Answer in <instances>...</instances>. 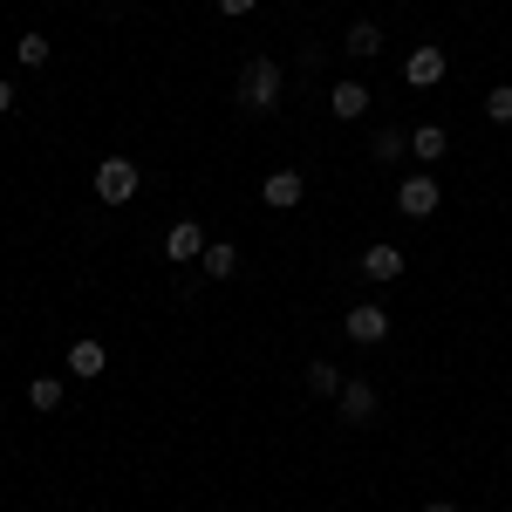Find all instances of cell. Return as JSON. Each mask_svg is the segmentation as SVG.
I'll return each mask as SVG.
<instances>
[{"instance_id":"obj_21","label":"cell","mask_w":512,"mask_h":512,"mask_svg":"<svg viewBox=\"0 0 512 512\" xmlns=\"http://www.w3.org/2000/svg\"><path fill=\"white\" fill-rule=\"evenodd\" d=\"M7 110H14V82L0 76V117H7Z\"/></svg>"},{"instance_id":"obj_4","label":"cell","mask_w":512,"mask_h":512,"mask_svg":"<svg viewBox=\"0 0 512 512\" xmlns=\"http://www.w3.org/2000/svg\"><path fill=\"white\" fill-rule=\"evenodd\" d=\"M396 212H403V219H431L437 212V178H403V185H396Z\"/></svg>"},{"instance_id":"obj_18","label":"cell","mask_w":512,"mask_h":512,"mask_svg":"<svg viewBox=\"0 0 512 512\" xmlns=\"http://www.w3.org/2000/svg\"><path fill=\"white\" fill-rule=\"evenodd\" d=\"M14 48H21V62H28V69H41V62H48V35H21Z\"/></svg>"},{"instance_id":"obj_22","label":"cell","mask_w":512,"mask_h":512,"mask_svg":"<svg viewBox=\"0 0 512 512\" xmlns=\"http://www.w3.org/2000/svg\"><path fill=\"white\" fill-rule=\"evenodd\" d=\"M424 512H458V506H451V499H431V506H424Z\"/></svg>"},{"instance_id":"obj_3","label":"cell","mask_w":512,"mask_h":512,"mask_svg":"<svg viewBox=\"0 0 512 512\" xmlns=\"http://www.w3.org/2000/svg\"><path fill=\"white\" fill-rule=\"evenodd\" d=\"M403 82H410V89H437V82H444V48H437V41H417V48L403 55Z\"/></svg>"},{"instance_id":"obj_17","label":"cell","mask_w":512,"mask_h":512,"mask_svg":"<svg viewBox=\"0 0 512 512\" xmlns=\"http://www.w3.org/2000/svg\"><path fill=\"white\" fill-rule=\"evenodd\" d=\"M28 403H35V410H55V403H62V383H55V376H35V383H28Z\"/></svg>"},{"instance_id":"obj_5","label":"cell","mask_w":512,"mask_h":512,"mask_svg":"<svg viewBox=\"0 0 512 512\" xmlns=\"http://www.w3.org/2000/svg\"><path fill=\"white\" fill-rule=\"evenodd\" d=\"M390 335V315L376 308V301H362V308H349V342H362V349H376Z\"/></svg>"},{"instance_id":"obj_19","label":"cell","mask_w":512,"mask_h":512,"mask_svg":"<svg viewBox=\"0 0 512 512\" xmlns=\"http://www.w3.org/2000/svg\"><path fill=\"white\" fill-rule=\"evenodd\" d=\"M485 117H492V123H512V89H492V96H485Z\"/></svg>"},{"instance_id":"obj_1","label":"cell","mask_w":512,"mask_h":512,"mask_svg":"<svg viewBox=\"0 0 512 512\" xmlns=\"http://www.w3.org/2000/svg\"><path fill=\"white\" fill-rule=\"evenodd\" d=\"M280 89H287V76H280L274 55H253V62L239 69V103H246V110H274Z\"/></svg>"},{"instance_id":"obj_6","label":"cell","mask_w":512,"mask_h":512,"mask_svg":"<svg viewBox=\"0 0 512 512\" xmlns=\"http://www.w3.org/2000/svg\"><path fill=\"white\" fill-rule=\"evenodd\" d=\"M335 403H342V417H349V424H369V417H376V383L349 376V383L335 390Z\"/></svg>"},{"instance_id":"obj_2","label":"cell","mask_w":512,"mask_h":512,"mask_svg":"<svg viewBox=\"0 0 512 512\" xmlns=\"http://www.w3.org/2000/svg\"><path fill=\"white\" fill-rule=\"evenodd\" d=\"M137 185H144V178H137V164H130V158H103V164H96V198H103V205H130Z\"/></svg>"},{"instance_id":"obj_12","label":"cell","mask_w":512,"mask_h":512,"mask_svg":"<svg viewBox=\"0 0 512 512\" xmlns=\"http://www.w3.org/2000/svg\"><path fill=\"white\" fill-rule=\"evenodd\" d=\"M362 274L369 280H403V253H396V246H369V253H362Z\"/></svg>"},{"instance_id":"obj_10","label":"cell","mask_w":512,"mask_h":512,"mask_svg":"<svg viewBox=\"0 0 512 512\" xmlns=\"http://www.w3.org/2000/svg\"><path fill=\"white\" fill-rule=\"evenodd\" d=\"M198 267H205L212 280H233V274H239V246H226V239H212V246L198 253Z\"/></svg>"},{"instance_id":"obj_16","label":"cell","mask_w":512,"mask_h":512,"mask_svg":"<svg viewBox=\"0 0 512 512\" xmlns=\"http://www.w3.org/2000/svg\"><path fill=\"white\" fill-rule=\"evenodd\" d=\"M369 158H376V164H396V158H403V130H376Z\"/></svg>"},{"instance_id":"obj_11","label":"cell","mask_w":512,"mask_h":512,"mask_svg":"<svg viewBox=\"0 0 512 512\" xmlns=\"http://www.w3.org/2000/svg\"><path fill=\"white\" fill-rule=\"evenodd\" d=\"M444 151H451V137H444V123H424V130H410V158L437 164Z\"/></svg>"},{"instance_id":"obj_8","label":"cell","mask_w":512,"mask_h":512,"mask_svg":"<svg viewBox=\"0 0 512 512\" xmlns=\"http://www.w3.org/2000/svg\"><path fill=\"white\" fill-rule=\"evenodd\" d=\"M328 110H335L342 123H355L362 110H369V89H362V82H335V89H328Z\"/></svg>"},{"instance_id":"obj_13","label":"cell","mask_w":512,"mask_h":512,"mask_svg":"<svg viewBox=\"0 0 512 512\" xmlns=\"http://www.w3.org/2000/svg\"><path fill=\"white\" fill-rule=\"evenodd\" d=\"M349 55H355V62L383 55V28H376V21H355V28H349Z\"/></svg>"},{"instance_id":"obj_9","label":"cell","mask_w":512,"mask_h":512,"mask_svg":"<svg viewBox=\"0 0 512 512\" xmlns=\"http://www.w3.org/2000/svg\"><path fill=\"white\" fill-rule=\"evenodd\" d=\"M301 192H308V185H301V171H274V178H267V205H280V212H294V205H301Z\"/></svg>"},{"instance_id":"obj_7","label":"cell","mask_w":512,"mask_h":512,"mask_svg":"<svg viewBox=\"0 0 512 512\" xmlns=\"http://www.w3.org/2000/svg\"><path fill=\"white\" fill-rule=\"evenodd\" d=\"M205 246H212V239L198 233L192 219H178V226H171V233H164V253H171V260H198V253H205Z\"/></svg>"},{"instance_id":"obj_14","label":"cell","mask_w":512,"mask_h":512,"mask_svg":"<svg viewBox=\"0 0 512 512\" xmlns=\"http://www.w3.org/2000/svg\"><path fill=\"white\" fill-rule=\"evenodd\" d=\"M69 369H76L82 383H89V376H103V342H76V349H69Z\"/></svg>"},{"instance_id":"obj_15","label":"cell","mask_w":512,"mask_h":512,"mask_svg":"<svg viewBox=\"0 0 512 512\" xmlns=\"http://www.w3.org/2000/svg\"><path fill=\"white\" fill-rule=\"evenodd\" d=\"M308 390L335 396V390H342V369H335V362H308Z\"/></svg>"},{"instance_id":"obj_20","label":"cell","mask_w":512,"mask_h":512,"mask_svg":"<svg viewBox=\"0 0 512 512\" xmlns=\"http://www.w3.org/2000/svg\"><path fill=\"white\" fill-rule=\"evenodd\" d=\"M260 0H219V14H253Z\"/></svg>"}]
</instances>
